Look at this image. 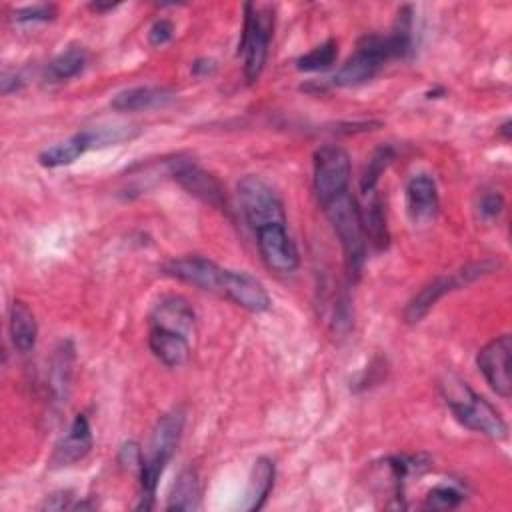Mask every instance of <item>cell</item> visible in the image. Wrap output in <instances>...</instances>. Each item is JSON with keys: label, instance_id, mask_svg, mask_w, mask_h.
Masks as SVG:
<instances>
[{"label": "cell", "instance_id": "4fadbf2b", "mask_svg": "<svg viewBox=\"0 0 512 512\" xmlns=\"http://www.w3.org/2000/svg\"><path fill=\"white\" fill-rule=\"evenodd\" d=\"M218 296H222V298L234 302L236 306H240L248 312H254V314L266 312L272 304L270 294L264 288V284L256 276H252L250 272H244V270L226 268Z\"/></svg>", "mask_w": 512, "mask_h": 512}, {"label": "cell", "instance_id": "ac0fdd59", "mask_svg": "<svg viewBox=\"0 0 512 512\" xmlns=\"http://www.w3.org/2000/svg\"><path fill=\"white\" fill-rule=\"evenodd\" d=\"M174 90L166 86H134L120 90L112 100L110 108L116 112H138L158 106H166L174 100Z\"/></svg>", "mask_w": 512, "mask_h": 512}, {"label": "cell", "instance_id": "83f0119b", "mask_svg": "<svg viewBox=\"0 0 512 512\" xmlns=\"http://www.w3.org/2000/svg\"><path fill=\"white\" fill-rule=\"evenodd\" d=\"M394 160V148L392 146H380L374 150V154L370 156L364 172H362V178H360V192L362 196H368L372 192H376V186H378V180L380 176L384 174V170L390 166V162Z\"/></svg>", "mask_w": 512, "mask_h": 512}, {"label": "cell", "instance_id": "3957f363", "mask_svg": "<svg viewBox=\"0 0 512 512\" xmlns=\"http://www.w3.org/2000/svg\"><path fill=\"white\" fill-rule=\"evenodd\" d=\"M440 392L450 408L452 416L468 430L488 436L492 440H506L508 438V424L500 416V412L468 382L462 378L448 374L440 382Z\"/></svg>", "mask_w": 512, "mask_h": 512}, {"label": "cell", "instance_id": "603a6c76", "mask_svg": "<svg viewBox=\"0 0 512 512\" xmlns=\"http://www.w3.org/2000/svg\"><path fill=\"white\" fill-rule=\"evenodd\" d=\"M202 500V484L198 470L188 466L182 468L168 494L166 510H198Z\"/></svg>", "mask_w": 512, "mask_h": 512}, {"label": "cell", "instance_id": "4dcf8cb0", "mask_svg": "<svg viewBox=\"0 0 512 512\" xmlns=\"http://www.w3.org/2000/svg\"><path fill=\"white\" fill-rule=\"evenodd\" d=\"M174 36V24L168 18H158L152 22V26L148 28V42L150 46H164L166 42H170Z\"/></svg>", "mask_w": 512, "mask_h": 512}, {"label": "cell", "instance_id": "1f68e13d", "mask_svg": "<svg viewBox=\"0 0 512 512\" xmlns=\"http://www.w3.org/2000/svg\"><path fill=\"white\" fill-rule=\"evenodd\" d=\"M118 464L122 468H128V470H140V464H142V448L138 446V442L134 440H128L120 446L118 450Z\"/></svg>", "mask_w": 512, "mask_h": 512}, {"label": "cell", "instance_id": "d4e9b609", "mask_svg": "<svg viewBox=\"0 0 512 512\" xmlns=\"http://www.w3.org/2000/svg\"><path fill=\"white\" fill-rule=\"evenodd\" d=\"M88 56L84 52V48L80 46H70L64 52H60L58 56H54L46 70H44V78L48 82H64L70 80L74 76H78L84 68H86Z\"/></svg>", "mask_w": 512, "mask_h": 512}, {"label": "cell", "instance_id": "d6a6232c", "mask_svg": "<svg viewBox=\"0 0 512 512\" xmlns=\"http://www.w3.org/2000/svg\"><path fill=\"white\" fill-rule=\"evenodd\" d=\"M74 496L70 490H58V492H52L50 496L44 498V502L40 504L42 510H66V508H74Z\"/></svg>", "mask_w": 512, "mask_h": 512}, {"label": "cell", "instance_id": "d6986e66", "mask_svg": "<svg viewBox=\"0 0 512 512\" xmlns=\"http://www.w3.org/2000/svg\"><path fill=\"white\" fill-rule=\"evenodd\" d=\"M96 148V134L94 128L88 130H80L74 136L42 150L38 154V162L44 168H60V166H68L72 162H76L84 152Z\"/></svg>", "mask_w": 512, "mask_h": 512}, {"label": "cell", "instance_id": "8992f818", "mask_svg": "<svg viewBox=\"0 0 512 512\" xmlns=\"http://www.w3.org/2000/svg\"><path fill=\"white\" fill-rule=\"evenodd\" d=\"M272 32H274L272 8L246 2L238 54L242 56V68L248 82H256L266 66Z\"/></svg>", "mask_w": 512, "mask_h": 512}, {"label": "cell", "instance_id": "30bf717a", "mask_svg": "<svg viewBox=\"0 0 512 512\" xmlns=\"http://www.w3.org/2000/svg\"><path fill=\"white\" fill-rule=\"evenodd\" d=\"M512 336L500 334L486 342L476 354V366L482 372L486 384L504 400L512 394Z\"/></svg>", "mask_w": 512, "mask_h": 512}, {"label": "cell", "instance_id": "44dd1931", "mask_svg": "<svg viewBox=\"0 0 512 512\" xmlns=\"http://www.w3.org/2000/svg\"><path fill=\"white\" fill-rule=\"evenodd\" d=\"M8 334L12 340V346L26 354L36 346L38 340V322L30 306L22 300H14L10 304L8 312Z\"/></svg>", "mask_w": 512, "mask_h": 512}, {"label": "cell", "instance_id": "484cf974", "mask_svg": "<svg viewBox=\"0 0 512 512\" xmlns=\"http://www.w3.org/2000/svg\"><path fill=\"white\" fill-rule=\"evenodd\" d=\"M466 500V488L460 482L446 480L434 484L424 496L422 508L426 510H454Z\"/></svg>", "mask_w": 512, "mask_h": 512}, {"label": "cell", "instance_id": "277c9868", "mask_svg": "<svg viewBox=\"0 0 512 512\" xmlns=\"http://www.w3.org/2000/svg\"><path fill=\"white\" fill-rule=\"evenodd\" d=\"M340 246L344 252L346 270L352 280H358L366 262V232L362 220V208L358 206L356 198L348 192L332 198L322 206Z\"/></svg>", "mask_w": 512, "mask_h": 512}, {"label": "cell", "instance_id": "9c48e42d", "mask_svg": "<svg viewBox=\"0 0 512 512\" xmlns=\"http://www.w3.org/2000/svg\"><path fill=\"white\" fill-rule=\"evenodd\" d=\"M168 174L192 196H196L198 200L218 208V210H228V196H226V188L222 186V182L206 172L202 166H198L192 158H182L176 156L172 160H168Z\"/></svg>", "mask_w": 512, "mask_h": 512}, {"label": "cell", "instance_id": "8d00e7d4", "mask_svg": "<svg viewBox=\"0 0 512 512\" xmlns=\"http://www.w3.org/2000/svg\"><path fill=\"white\" fill-rule=\"evenodd\" d=\"M498 132L502 134L504 140H510V118H506V120L498 126Z\"/></svg>", "mask_w": 512, "mask_h": 512}, {"label": "cell", "instance_id": "836d02e7", "mask_svg": "<svg viewBox=\"0 0 512 512\" xmlns=\"http://www.w3.org/2000/svg\"><path fill=\"white\" fill-rule=\"evenodd\" d=\"M22 86H24V78L18 72H12V70H4L2 72V76H0V90H2L4 96L12 94V92H18Z\"/></svg>", "mask_w": 512, "mask_h": 512}, {"label": "cell", "instance_id": "f546056e", "mask_svg": "<svg viewBox=\"0 0 512 512\" xmlns=\"http://www.w3.org/2000/svg\"><path fill=\"white\" fill-rule=\"evenodd\" d=\"M56 6L54 4H32V6H22L16 8L12 14V20L18 24H34V22H48L56 16Z\"/></svg>", "mask_w": 512, "mask_h": 512}, {"label": "cell", "instance_id": "7a4b0ae2", "mask_svg": "<svg viewBox=\"0 0 512 512\" xmlns=\"http://www.w3.org/2000/svg\"><path fill=\"white\" fill-rule=\"evenodd\" d=\"M186 424V412L182 406H176L168 412H164L152 432L150 438L142 450V464L138 470L140 480V496H138V510H152L156 500V488L158 480L164 474V468L176 454V448L180 444L182 432Z\"/></svg>", "mask_w": 512, "mask_h": 512}, {"label": "cell", "instance_id": "ba28073f", "mask_svg": "<svg viewBox=\"0 0 512 512\" xmlns=\"http://www.w3.org/2000/svg\"><path fill=\"white\" fill-rule=\"evenodd\" d=\"M238 200L244 220L252 230H258L268 224L282 222L286 224L284 204L278 192L260 176L248 174L238 182Z\"/></svg>", "mask_w": 512, "mask_h": 512}, {"label": "cell", "instance_id": "d590c367", "mask_svg": "<svg viewBox=\"0 0 512 512\" xmlns=\"http://www.w3.org/2000/svg\"><path fill=\"white\" fill-rule=\"evenodd\" d=\"M118 4H102V2H94V4H88V8L92 10V12H96V14H102V12H110V10H114Z\"/></svg>", "mask_w": 512, "mask_h": 512}, {"label": "cell", "instance_id": "4316f807", "mask_svg": "<svg viewBox=\"0 0 512 512\" xmlns=\"http://www.w3.org/2000/svg\"><path fill=\"white\" fill-rule=\"evenodd\" d=\"M338 58V42L328 38L322 44L314 46L312 50H308L306 54L296 58V68L300 72H320V70H328Z\"/></svg>", "mask_w": 512, "mask_h": 512}, {"label": "cell", "instance_id": "e0dca14e", "mask_svg": "<svg viewBox=\"0 0 512 512\" xmlns=\"http://www.w3.org/2000/svg\"><path fill=\"white\" fill-rule=\"evenodd\" d=\"M148 346L166 368H178L190 358V338L160 326H148Z\"/></svg>", "mask_w": 512, "mask_h": 512}, {"label": "cell", "instance_id": "5bb4252c", "mask_svg": "<svg viewBox=\"0 0 512 512\" xmlns=\"http://www.w3.org/2000/svg\"><path fill=\"white\" fill-rule=\"evenodd\" d=\"M404 198H406V214L412 224L426 226L436 218L440 210V194H438L436 180L426 172H418L408 178L404 188Z\"/></svg>", "mask_w": 512, "mask_h": 512}, {"label": "cell", "instance_id": "f1b7e54d", "mask_svg": "<svg viewBox=\"0 0 512 512\" xmlns=\"http://www.w3.org/2000/svg\"><path fill=\"white\" fill-rule=\"evenodd\" d=\"M504 208H506L504 196L496 188H482L476 196V202H474V212L484 222L498 220L502 216Z\"/></svg>", "mask_w": 512, "mask_h": 512}, {"label": "cell", "instance_id": "5b68a950", "mask_svg": "<svg viewBox=\"0 0 512 512\" xmlns=\"http://www.w3.org/2000/svg\"><path fill=\"white\" fill-rule=\"evenodd\" d=\"M500 268L498 260L492 258H484L480 262H470L450 274H440L436 278H432L428 284H424L406 304L404 308V322L406 324H418L436 304L438 300H442L448 292L464 288L472 282H476L482 276L492 274L494 270Z\"/></svg>", "mask_w": 512, "mask_h": 512}, {"label": "cell", "instance_id": "2e32d148", "mask_svg": "<svg viewBox=\"0 0 512 512\" xmlns=\"http://www.w3.org/2000/svg\"><path fill=\"white\" fill-rule=\"evenodd\" d=\"M148 326H160L190 338L196 330V314L184 296L170 294L154 304L148 318Z\"/></svg>", "mask_w": 512, "mask_h": 512}, {"label": "cell", "instance_id": "52a82bcc", "mask_svg": "<svg viewBox=\"0 0 512 512\" xmlns=\"http://www.w3.org/2000/svg\"><path fill=\"white\" fill-rule=\"evenodd\" d=\"M350 156L338 144H324L312 156V190L320 206L348 192L350 186Z\"/></svg>", "mask_w": 512, "mask_h": 512}, {"label": "cell", "instance_id": "ffe728a7", "mask_svg": "<svg viewBox=\"0 0 512 512\" xmlns=\"http://www.w3.org/2000/svg\"><path fill=\"white\" fill-rule=\"evenodd\" d=\"M274 478H276L274 462L266 456L256 458L252 464L250 476H248V486H246L244 502L240 504V508L248 510V512L260 510L266 504V500L274 488Z\"/></svg>", "mask_w": 512, "mask_h": 512}, {"label": "cell", "instance_id": "9a60e30c", "mask_svg": "<svg viewBox=\"0 0 512 512\" xmlns=\"http://www.w3.org/2000/svg\"><path fill=\"white\" fill-rule=\"evenodd\" d=\"M92 444H94V438H92V428L86 414H76L66 434L54 444L48 464L52 468L74 466L76 462L84 460L90 454Z\"/></svg>", "mask_w": 512, "mask_h": 512}, {"label": "cell", "instance_id": "cb8c5ba5", "mask_svg": "<svg viewBox=\"0 0 512 512\" xmlns=\"http://www.w3.org/2000/svg\"><path fill=\"white\" fill-rule=\"evenodd\" d=\"M72 366H74V346L70 340H62L54 350V356L50 362V380H48L52 396L58 402H62L68 396Z\"/></svg>", "mask_w": 512, "mask_h": 512}, {"label": "cell", "instance_id": "8fae6325", "mask_svg": "<svg viewBox=\"0 0 512 512\" xmlns=\"http://www.w3.org/2000/svg\"><path fill=\"white\" fill-rule=\"evenodd\" d=\"M254 234H256V246H258L260 258L270 270L288 274L300 266V254L292 236L288 234L286 224L282 222L268 224L254 230Z\"/></svg>", "mask_w": 512, "mask_h": 512}, {"label": "cell", "instance_id": "6da1fadb", "mask_svg": "<svg viewBox=\"0 0 512 512\" xmlns=\"http://www.w3.org/2000/svg\"><path fill=\"white\" fill-rule=\"evenodd\" d=\"M412 50V10L400 8L396 22L388 34H364L358 38L354 52L336 70L332 82L336 86H358L372 80L380 68L396 58H406Z\"/></svg>", "mask_w": 512, "mask_h": 512}, {"label": "cell", "instance_id": "e575fe53", "mask_svg": "<svg viewBox=\"0 0 512 512\" xmlns=\"http://www.w3.org/2000/svg\"><path fill=\"white\" fill-rule=\"evenodd\" d=\"M190 70H192L194 76H210V74L216 72V60L206 58V56H204V58H196V60L192 62Z\"/></svg>", "mask_w": 512, "mask_h": 512}, {"label": "cell", "instance_id": "7402d4cb", "mask_svg": "<svg viewBox=\"0 0 512 512\" xmlns=\"http://www.w3.org/2000/svg\"><path fill=\"white\" fill-rule=\"evenodd\" d=\"M366 198V206L362 208V220H364V232H366V242L382 252L390 244V230L386 222V208L384 200L380 198L378 192H372Z\"/></svg>", "mask_w": 512, "mask_h": 512}, {"label": "cell", "instance_id": "7c38bea8", "mask_svg": "<svg viewBox=\"0 0 512 512\" xmlns=\"http://www.w3.org/2000/svg\"><path fill=\"white\" fill-rule=\"evenodd\" d=\"M162 270L170 278H176L180 282L196 286L204 292L220 294L222 276H224L226 268H222L220 264H216L214 260H210L206 256L188 254V256L168 260Z\"/></svg>", "mask_w": 512, "mask_h": 512}]
</instances>
